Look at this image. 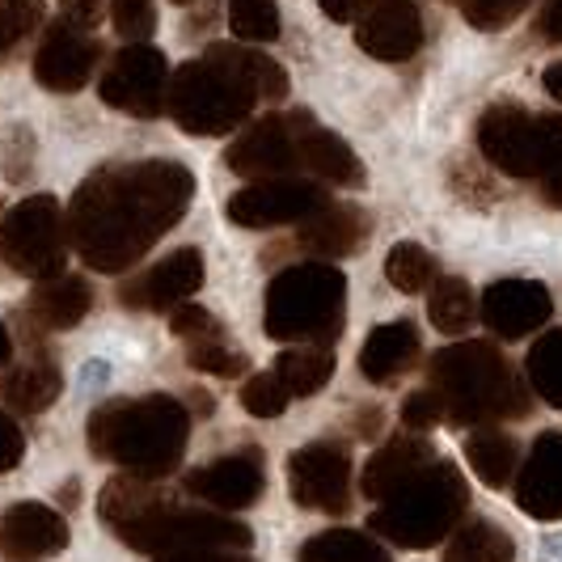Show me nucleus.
<instances>
[{
    "label": "nucleus",
    "mask_w": 562,
    "mask_h": 562,
    "mask_svg": "<svg viewBox=\"0 0 562 562\" xmlns=\"http://www.w3.org/2000/svg\"><path fill=\"white\" fill-rule=\"evenodd\" d=\"M474 30H507L533 0H457Z\"/></svg>",
    "instance_id": "obj_40"
},
{
    "label": "nucleus",
    "mask_w": 562,
    "mask_h": 562,
    "mask_svg": "<svg viewBox=\"0 0 562 562\" xmlns=\"http://www.w3.org/2000/svg\"><path fill=\"white\" fill-rule=\"evenodd\" d=\"M301 562H390V554L360 529H330L301 546Z\"/></svg>",
    "instance_id": "obj_31"
},
{
    "label": "nucleus",
    "mask_w": 562,
    "mask_h": 562,
    "mask_svg": "<svg viewBox=\"0 0 562 562\" xmlns=\"http://www.w3.org/2000/svg\"><path fill=\"white\" fill-rule=\"evenodd\" d=\"M525 376L533 385V394L562 411V330H546L529 347V360H525Z\"/></svg>",
    "instance_id": "obj_33"
},
{
    "label": "nucleus",
    "mask_w": 562,
    "mask_h": 562,
    "mask_svg": "<svg viewBox=\"0 0 562 562\" xmlns=\"http://www.w3.org/2000/svg\"><path fill=\"white\" fill-rule=\"evenodd\" d=\"M89 452L123 465V474L161 482L182 465L191 440V411L169 394L114 397L85 423Z\"/></svg>",
    "instance_id": "obj_3"
},
{
    "label": "nucleus",
    "mask_w": 562,
    "mask_h": 562,
    "mask_svg": "<svg viewBox=\"0 0 562 562\" xmlns=\"http://www.w3.org/2000/svg\"><path fill=\"white\" fill-rule=\"evenodd\" d=\"M68 546V520L47 504H13L0 516V554L13 562L52 559Z\"/></svg>",
    "instance_id": "obj_22"
},
{
    "label": "nucleus",
    "mask_w": 562,
    "mask_h": 562,
    "mask_svg": "<svg viewBox=\"0 0 562 562\" xmlns=\"http://www.w3.org/2000/svg\"><path fill=\"white\" fill-rule=\"evenodd\" d=\"M191 402H195L199 415H212V402H207V394H203V390H195V394H191Z\"/></svg>",
    "instance_id": "obj_52"
},
{
    "label": "nucleus",
    "mask_w": 562,
    "mask_h": 562,
    "mask_svg": "<svg viewBox=\"0 0 562 562\" xmlns=\"http://www.w3.org/2000/svg\"><path fill=\"white\" fill-rule=\"evenodd\" d=\"M550 313H554V296L537 280H499L482 292V326L504 342L541 330Z\"/></svg>",
    "instance_id": "obj_18"
},
{
    "label": "nucleus",
    "mask_w": 562,
    "mask_h": 562,
    "mask_svg": "<svg viewBox=\"0 0 562 562\" xmlns=\"http://www.w3.org/2000/svg\"><path fill=\"white\" fill-rule=\"evenodd\" d=\"M276 376L283 381L288 397H310L326 390V381L335 376V356L330 347H313V342H292L288 351L276 356Z\"/></svg>",
    "instance_id": "obj_27"
},
{
    "label": "nucleus",
    "mask_w": 562,
    "mask_h": 562,
    "mask_svg": "<svg viewBox=\"0 0 562 562\" xmlns=\"http://www.w3.org/2000/svg\"><path fill=\"white\" fill-rule=\"evenodd\" d=\"M288 123H292V140H296L301 169L317 173L330 187H364V166L351 153V144L338 140L335 132H326L310 111H292Z\"/></svg>",
    "instance_id": "obj_19"
},
{
    "label": "nucleus",
    "mask_w": 562,
    "mask_h": 562,
    "mask_svg": "<svg viewBox=\"0 0 562 562\" xmlns=\"http://www.w3.org/2000/svg\"><path fill=\"white\" fill-rule=\"evenodd\" d=\"M537 34L546 43H562V0H546L537 13Z\"/></svg>",
    "instance_id": "obj_47"
},
{
    "label": "nucleus",
    "mask_w": 562,
    "mask_h": 562,
    "mask_svg": "<svg viewBox=\"0 0 562 562\" xmlns=\"http://www.w3.org/2000/svg\"><path fill=\"white\" fill-rule=\"evenodd\" d=\"M173 4H191V0H173Z\"/></svg>",
    "instance_id": "obj_53"
},
{
    "label": "nucleus",
    "mask_w": 562,
    "mask_h": 562,
    "mask_svg": "<svg viewBox=\"0 0 562 562\" xmlns=\"http://www.w3.org/2000/svg\"><path fill=\"white\" fill-rule=\"evenodd\" d=\"M195 199V173L178 161L93 169L68 207V241L102 276L132 271Z\"/></svg>",
    "instance_id": "obj_1"
},
{
    "label": "nucleus",
    "mask_w": 562,
    "mask_h": 562,
    "mask_svg": "<svg viewBox=\"0 0 562 562\" xmlns=\"http://www.w3.org/2000/svg\"><path fill=\"white\" fill-rule=\"evenodd\" d=\"M161 499H166V495L157 491V482L136 479V474H114V479L102 486V495H98V516H102L111 529H123V525L140 520L144 512L157 507Z\"/></svg>",
    "instance_id": "obj_29"
},
{
    "label": "nucleus",
    "mask_w": 562,
    "mask_h": 562,
    "mask_svg": "<svg viewBox=\"0 0 562 562\" xmlns=\"http://www.w3.org/2000/svg\"><path fill=\"white\" fill-rule=\"evenodd\" d=\"M0 258L26 280H56L68 258V216L56 195H30L0 221Z\"/></svg>",
    "instance_id": "obj_8"
},
{
    "label": "nucleus",
    "mask_w": 562,
    "mask_h": 562,
    "mask_svg": "<svg viewBox=\"0 0 562 562\" xmlns=\"http://www.w3.org/2000/svg\"><path fill=\"white\" fill-rule=\"evenodd\" d=\"M169 326H173V335L187 338V342H199V338H216L221 330H225V326H221V322H216L212 313L199 310V305H191V301L173 310V317H169Z\"/></svg>",
    "instance_id": "obj_42"
},
{
    "label": "nucleus",
    "mask_w": 562,
    "mask_h": 562,
    "mask_svg": "<svg viewBox=\"0 0 562 562\" xmlns=\"http://www.w3.org/2000/svg\"><path fill=\"white\" fill-rule=\"evenodd\" d=\"M59 390H64V376L47 360H30V364H18L13 372L0 376V397L22 415H43L59 397Z\"/></svg>",
    "instance_id": "obj_26"
},
{
    "label": "nucleus",
    "mask_w": 562,
    "mask_h": 562,
    "mask_svg": "<svg viewBox=\"0 0 562 562\" xmlns=\"http://www.w3.org/2000/svg\"><path fill=\"white\" fill-rule=\"evenodd\" d=\"M228 30L241 43H276L280 38V4L276 0H228Z\"/></svg>",
    "instance_id": "obj_35"
},
{
    "label": "nucleus",
    "mask_w": 562,
    "mask_h": 562,
    "mask_svg": "<svg viewBox=\"0 0 562 562\" xmlns=\"http://www.w3.org/2000/svg\"><path fill=\"white\" fill-rule=\"evenodd\" d=\"M347 317V276L330 262H296L267 283L262 330L276 342L330 347Z\"/></svg>",
    "instance_id": "obj_5"
},
{
    "label": "nucleus",
    "mask_w": 562,
    "mask_h": 562,
    "mask_svg": "<svg viewBox=\"0 0 562 562\" xmlns=\"http://www.w3.org/2000/svg\"><path fill=\"white\" fill-rule=\"evenodd\" d=\"M203 288V254L195 246H182V250L157 258L148 271L132 276V280L119 288V305L123 310H148V313H166L187 305Z\"/></svg>",
    "instance_id": "obj_14"
},
{
    "label": "nucleus",
    "mask_w": 562,
    "mask_h": 562,
    "mask_svg": "<svg viewBox=\"0 0 562 562\" xmlns=\"http://www.w3.org/2000/svg\"><path fill=\"white\" fill-rule=\"evenodd\" d=\"M225 166L237 178H250V182L301 173V157H296L288 114H262V119L246 123V132L225 148Z\"/></svg>",
    "instance_id": "obj_15"
},
{
    "label": "nucleus",
    "mask_w": 562,
    "mask_h": 562,
    "mask_svg": "<svg viewBox=\"0 0 562 562\" xmlns=\"http://www.w3.org/2000/svg\"><path fill=\"white\" fill-rule=\"evenodd\" d=\"M431 461H436L431 440L419 436V431H402V436H394L390 445H381L364 461L360 491H364V499H381L385 504V499H394L402 486H411V482L419 479Z\"/></svg>",
    "instance_id": "obj_21"
},
{
    "label": "nucleus",
    "mask_w": 562,
    "mask_h": 562,
    "mask_svg": "<svg viewBox=\"0 0 562 562\" xmlns=\"http://www.w3.org/2000/svg\"><path fill=\"white\" fill-rule=\"evenodd\" d=\"M436 423H445V411H440V402H436L431 390H415V394L402 402V427L427 431V427H436Z\"/></svg>",
    "instance_id": "obj_43"
},
{
    "label": "nucleus",
    "mask_w": 562,
    "mask_h": 562,
    "mask_svg": "<svg viewBox=\"0 0 562 562\" xmlns=\"http://www.w3.org/2000/svg\"><path fill=\"white\" fill-rule=\"evenodd\" d=\"M187 364L199 368V372H212V376H221V381H233V376H241L246 372V356L241 351H233L225 342V335L216 338H199V342H187Z\"/></svg>",
    "instance_id": "obj_38"
},
{
    "label": "nucleus",
    "mask_w": 562,
    "mask_h": 562,
    "mask_svg": "<svg viewBox=\"0 0 562 562\" xmlns=\"http://www.w3.org/2000/svg\"><path fill=\"white\" fill-rule=\"evenodd\" d=\"M474 292H470V283L461 280V276H445V280L431 283V296H427V317H431V326L436 330H445V335H461V330H470V322H474Z\"/></svg>",
    "instance_id": "obj_32"
},
{
    "label": "nucleus",
    "mask_w": 562,
    "mask_h": 562,
    "mask_svg": "<svg viewBox=\"0 0 562 562\" xmlns=\"http://www.w3.org/2000/svg\"><path fill=\"white\" fill-rule=\"evenodd\" d=\"M326 191L310 182V178H262L241 187L237 195L228 199V221L241 228H276L292 225V221H310L313 212L326 203Z\"/></svg>",
    "instance_id": "obj_12"
},
{
    "label": "nucleus",
    "mask_w": 562,
    "mask_h": 562,
    "mask_svg": "<svg viewBox=\"0 0 562 562\" xmlns=\"http://www.w3.org/2000/svg\"><path fill=\"white\" fill-rule=\"evenodd\" d=\"M516 507L533 520H562V431H541L516 479Z\"/></svg>",
    "instance_id": "obj_20"
},
{
    "label": "nucleus",
    "mask_w": 562,
    "mask_h": 562,
    "mask_svg": "<svg viewBox=\"0 0 562 562\" xmlns=\"http://www.w3.org/2000/svg\"><path fill=\"white\" fill-rule=\"evenodd\" d=\"M541 562H562V533L546 537V546H541Z\"/></svg>",
    "instance_id": "obj_50"
},
{
    "label": "nucleus",
    "mask_w": 562,
    "mask_h": 562,
    "mask_svg": "<svg viewBox=\"0 0 562 562\" xmlns=\"http://www.w3.org/2000/svg\"><path fill=\"white\" fill-rule=\"evenodd\" d=\"M541 81H546V93H550L554 102H562V59L546 68V77H541Z\"/></svg>",
    "instance_id": "obj_49"
},
{
    "label": "nucleus",
    "mask_w": 562,
    "mask_h": 562,
    "mask_svg": "<svg viewBox=\"0 0 562 562\" xmlns=\"http://www.w3.org/2000/svg\"><path fill=\"white\" fill-rule=\"evenodd\" d=\"M9 351H13V342H9V330H4V322H0V364H9Z\"/></svg>",
    "instance_id": "obj_51"
},
{
    "label": "nucleus",
    "mask_w": 562,
    "mask_h": 562,
    "mask_svg": "<svg viewBox=\"0 0 562 562\" xmlns=\"http://www.w3.org/2000/svg\"><path fill=\"white\" fill-rule=\"evenodd\" d=\"M111 22L119 38L144 43L157 30V9H153V0H111Z\"/></svg>",
    "instance_id": "obj_41"
},
{
    "label": "nucleus",
    "mask_w": 562,
    "mask_h": 562,
    "mask_svg": "<svg viewBox=\"0 0 562 562\" xmlns=\"http://www.w3.org/2000/svg\"><path fill=\"white\" fill-rule=\"evenodd\" d=\"M157 562H254L233 550H178V554H157Z\"/></svg>",
    "instance_id": "obj_46"
},
{
    "label": "nucleus",
    "mask_w": 562,
    "mask_h": 562,
    "mask_svg": "<svg viewBox=\"0 0 562 562\" xmlns=\"http://www.w3.org/2000/svg\"><path fill=\"white\" fill-rule=\"evenodd\" d=\"M288 491L305 512L342 516L351 507V457L335 440H313L288 457Z\"/></svg>",
    "instance_id": "obj_10"
},
{
    "label": "nucleus",
    "mask_w": 562,
    "mask_h": 562,
    "mask_svg": "<svg viewBox=\"0 0 562 562\" xmlns=\"http://www.w3.org/2000/svg\"><path fill=\"white\" fill-rule=\"evenodd\" d=\"M465 507H470V486L461 470L436 457L411 486H402L394 499H385L368 516V529L394 541L397 550H427L440 546L461 525Z\"/></svg>",
    "instance_id": "obj_6"
},
{
    "label": "nucleus",
    "mask_w": 562,
    "mask_h": 562,
    "mask_svg": "<svg viewBox=\"0 0 562 562\" xmlns=\"http://www.w3.org/2000/svg\"><path fill=\"white\" fill-rule=\"evenodd\" d=\"M465 461H470V470L479 474V482H486L491 491H499V486L512 482L516 465H520V445H516L507 431L479 427V431L465 440Z\"/></svg>",
    "instance_id": "obj_28"
},
{
    "label": "nucleus",
    "mask_w": 562,
    "mask_h": 562,
    "mask_svg": "<svg viewBox=\"0 0 562 562\" xmlns=\"http://www.w3.org/2000/svg\"><path fill=\"white\" fill-rule=\"evenodd\" d=\"M351 22L360 52L381 64H402L423 47V18L415 0H360Z\"/></svg>",
    "instance_id": "obj_16"
},
{
    "label": "nucleus",
    "mask_w": 562,
    "mask_h": 562,
    "mask_svg": "<svg viewBox=\"0 0 562 562\" xmlns=\"http://www.w3.org/2000/svg\"><path fill=\"white\" fill-rule=\"evenodd\" d=\"M288 93V72L258 47L212 43L191 64H182L166 89L169 119L187 136H228L250 123L258 98L280 102Z\"/></svg>",
    "instance_id": "obj_2"
},
{
    "label": "nucleus",
    "mask_w": 562,
    "mask_h": 562,
    "mask_svg": "<svg viewBox=\"0 0 562 562\" xmlns=\"http://www.w3.org/2000/svg\"><path fill=\"white\" fill-rule=\"evenodd\" d=\"M427 390L457 427H495L529 415V381L486 338H461L427 360Z\"/></svg>",
    "instance_id": "obj_4"
},
{
    "label": "nucleus",
    "mask_w": 562,
    "mask_h": 562,
    "mask_svg": "<svg viewBox=\"0 0 562 562\" xmlns=\"http://www.w3.org/2000/svg\"><path fill=\"white\" fill-rule=\"evenodd\" d=\"M537 182L550 207L562 212V114H541V166Z\"/></svg>",
    "instance_id": "obj_36"
},
{
    "label": "nucleus",
    "mask_w": 562,
    "mask_h": 562,
    "mask_svg": "<svg viewBox=\"0 0 562 562\" xmlns=\"http://www.w3.org/2000/svg\"><path fill=\"white\" fill-rule=\"evenodd\" d=\"M385 280L394 283L397 292L406 296H419L431 283L440 280V267H436V254L415 246V241H397L394 250L385 254Z\"/></svg>",
    "instance_id": "obj_34"
},
{
    "label": "nucleus",
    "mask_w": 562,
    "mask_h": 562,
    "mask_svg": "<svg viewBox=\"0 0 562 562\" xmlns=\"http://www.w3.org/2000/svg\"><path fill=\"white\" fill-rule=\"evenodd\" d=\"M98 59H102V43L85 26L59 18L43 30V43L34 52V81L52 93H77L89 85Z\"/></svg>",
    "instance_id": "obj_13"
},
{
    "label": "nucleus",
    "mask_w": 562,
    "mask_h": 562,
    "mask_svg": "<svg viewBox=\"0 0 562 562\" xmlns=\"http://www.w3.org/2000/svg\"><path fill=\"white\" fill-rule=\"evenodd\" d=\"M43 26V0H0V59H9Z\"/></svg>",
    "instance_id": "obj_37"
},
{
    "label": "nucleus",
    "mask_w": 562,
    "mask_h": 562,
    "mask_svg": "<svg viewBox=\"0 0 562 562\" xmlns=\"http://www.w3.org/2000/svg\"><path fill=\"white\" fill-rule=\"evenodd\" d=\"M267 486V474H262V449H241L228 452V457H216L207 465L191 470L182 479V491L191 499H203V504L221 507V512H237V507L258 504Z\"/></svg>",
    "instance_id": "obj_17"
},
{
    "label": "nucleus",
    "mask_w": 562,
    "mask_h": 562,
    "mask_svg": "<svg viewBox=\"0 0 562 562\" xmlns=\"http://www.w3.org/2000/svg\"><path fill=\"white\" fill-rule=\"evenodd\" d=\"M479 148L507 178H537L541 166V114L516 102H495L479 119Z\"/></svg>",
    "instance_id": "obj_11"
},
{
    "label": "nucleus",
    "mask_w": 562,
    "mask_h": 562,
    "mask_svg": "<svg viewBox=\"0 0 562 562\" xmlns=\"http://www.w3.org/2000/svg\"><path fill=\"white\" fill-rule=\"evenodd\" d=\"M93 305V288L81 276H56V280H38L30 296V317L47 330H72Z\"/></svg>",
    "instance_id": "obj_25"
},
{
    "label": "nucleus",
    "mask_w": 562,
    "mask_h": 562,
    "mask_svg": "<svg viewBox=\"0 0 562 562\" xmlns=\"http://www.w3.org/2000/svg\"><path fill=\"white\" fill-rule=\"evenodd\" d=\"M22 457H26V436H22V427L13 423V415L0 411V474L18 470Z\"/></svg>",
    "instance_id": "obj_44"
},
{
    "label": "nucleus",
    "mask_w": 562,
    "mask_h": 562,
    "mask_svg": "<svg viewBox=\"0 0 562 562\" xmlns=\"http://www.w3.org/2000/svg\"><path fill=\"white\" fill-rule=\"evenodd\" d=\"M288 390H283V381L276 372H258L246 381V390H241V411L254 415V419H276L288 411Z\"/></svg>",
    "instance_id": "obj_39"
},
{
    "label": "nucleus",
    "mask_w": 562,
    "mask_h": 562,
    "mask_svg": "<svg viewBox=\"0 0 562 562\" xmlns=\"http://www.w3.org/2000/svg\"><path fill=\"white\" fill-rule=\"evenodd\" d=\"M317 4H322V13H326L330 22H351L360 0H317Z\"/></svg>",
    "instance_id": "obj_48"
},
{
    "label": "nucleus",
    "mask_w": 562,
    "mask_h": 562,
    "mask_svg": "<svg viewBox=\"0 0 562 562\" xmlns=\"http://www.w3.org/2000/svg\"><path fill=\"white\" fill-rule=\"evenodd\" d=\"M166 89L169 64L161 47H148V43H127L98 81V93L106 106L136 114V119H157L166 111Z\"/></svg>",
    "instance_id": "obj_9"
},
{
    "label": "nucleus",
    "mask_w": 562,
    "mask_h": 562,
    "mask_svg": "<svg viewBox=\"0 0 562 562\" xmlns=\"http://www.w3.org/2000/svg\"><path fill=\"white\" fill-rule=\"evenodd\" d=\"M419 351H423V338L415 322H406V317L402 322H385L360 347V372H364L372 385H390V381L406 376L415 368Z\"/></svg>",
    "instance_id": "obj_24"
},
{
    "label": "nucleus",
    "mask_w": 562,
    "mask_h": 562,
    "mask_svg": "<svg viewBox=\"0 0 562 562\" xmlns=\"http://www.w3.org/2000/svg\"><path fill=\"white\" fill-rule=\"evenodd\" d=\"M445 562H516V546L504 525L495 520H470L449 533Z\"/></svg>",
    "instance_id": "obj_30"
},
{
    "label": "nucleus",
    "mask_w": 562,
    "mask_h": 562,
    "mask_svg": "<svg viewBox=\"0 0 562 562\" xmlns=\"http://www.w3.org/2000/svg\"><path fill=\"white\" fill-rule=\"evenodd\" d=\"M114 537L140 554H178V550H246L254 533L241 520H228L225 512H199L173 507L161 499L148 507L140 520L114 529Z\"/></svg>",
    "instance_id": "obj_7"
},
{
    "label": "nucleus",
    "mask_w": 562,
    "mask_h": 562,
    "mask_svg": "<svg viewBox=\"0 0 562 562\" xmlns=\"http://www.w3.org/2000/svg\"><path fill=\"white\" fill-rule=\"evenodd\" d=\"M368 237H372V216H368L364 207L326 199L310 221H301L296 246L317 254L322 262H330V258H347V254L364 250Z\"/></svg>",
    "instance_id": "obj_23"
},
{
    "label": "nucleus",
    "mask_w": 562,
    "mask_h": 562,
    "mask_svg": "<svg viewBox=\"0 0 562 562\" xmlns=\"http://www.w3.org/2000/svg\"><path fill=\"white\" fill-rule=\"evenodd\" d=\"M59 9H64V18L68 22H77V26L93 30L102 22V9H106V0H59Z\"/></svg>",
    "instance_id": "obj_45"
}]
</instances>
